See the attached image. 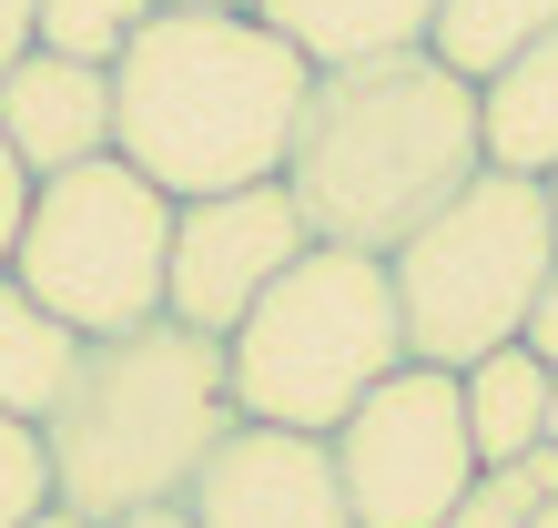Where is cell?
<instances>
[{"mask_svg": "<svg viewBox=\"0 0 558 528\" xmlns=\"http://www.w3.org/2000/svg\"><path fill=\"white\" fill-rule=\"evenodd\" d=\"M305 214H294L284 183H234V193H193L173 204V254H162V315L204 325V336H234L244 305L265 295L294 254H305Z\"/></svg>", "mask_w": 558, "mask_h": 528, "instance_id": "ba28073f", "label": "cell"}, {"mask_svg": "<svg viewBox=\"0 0 558 528\" xmlns=\"http://www.w3.org/2000/svg\"><path fill=\"white\" fill-rule=\"evenodd\" d=\"M397 367H407L397 275H386V254L355 244H305L223 336L234 407L254 427H305V437H336V417L366 407Z\"/></svg>", "mask_w": 558, "mask_h": 528, "instance_id": "277c9868", "label": "cell"}, {"mask_svg": "<svg viewBox=\"0 0 558 528\" xmlns=\"http://www.w3.org/2000/svg\"><path fill=\"white\" fill-rule=\"evenodd\" d=\"M518 346H529L538 367H558V264H548V285L529 295V325H518Z\"/></svg>", "mask_w": 558, "mask_h": 528, "instance_id": "d6986e66", "label": "cell"}, {"mask_svg": "<svg viewBox=\"0 0 558 528\" xmlns=\"http://www.w3.org/2000/svg\"><path fill=\"white\" fill-rule=\"evenodd\" d=\"M244 427L234 376H223V336L183 315L92 336L61 407L41 417L51 457V508L82 528H112L133 508H183V488L204 478V457Z\"/></svg>", "mask_w": 558, "mask_h": 528, "instance_id": "3957f363", "label": "cell"}, {"mask_svg": "<svg viewBox=\"0 0 558 528\" xmlns=\"http://www.w3.org/2000/svg\"><path fill=\"white\" fill-rule=\"evenodd\" d=\"M325 447H336L355 528H437L477 488V437H468L457 367H416V356L366 396V407H345Z\"/></svg>", "mask_w": 558, "mask_h": 528, "instance_id": "52a82bcc", "label": "cell"}, {"mask_svg": "<svg viewBox=\"0 0 558 528\" xmlns=\"http://www.w3.org/2000/svg\"><path fill=\"white\" fill-rule=\"evenodd\" d=\"M437 528H529V508L508 499V478H498V468H477V488H468V499H457Z\"/></svg>", "mask_w": 558, "mask_h": 528, "instance_id": "ac0fdd59", "label": "cell"}, {"mask_svg": "<svg viewBox=\"0 0 558 528\" xmlns=\"http://www.w3.org/2000/svg\"><path fill=\"white\" fill-rule=\"evenodd\" d=\"M457 396H468V437L477 468H508L548 437V367L529 346H487L477 367H457Z\"/></svg>", "mask_w": 558, "mask_h": 528, "instance_id": "5bb4252c", "label": "cell"}, {"mask_svg": "<svg viewBox=\"0 0 558 528\" xmlns=\"http://www.w3.org/2000/svg\"><path fill=\"white\" fill-rule=\"evenodd\" d=\"M162 254H173V193L143 183L122 153H102V163H72V173L31 183L11 275L61 325L122 336V325L162 315Z\"/></svg>", "mask_w": 558, "mask_h": 528, "instance_id": "8992f818", "label": "cell"}, {"mask_svg": "<svg viewBox=\"0 0 558 528\" xmlns=\"http://www.w3.org/2000/svg\"><path fill=\"white\" fill-rule=\"evenodd\" d=\"M529 528H558V499H538V508H529Z\"/></svg>", "mask_w": 558, "mask_h": 528, "instance_id": "484cf974", "label": "cell"}, {"mask_svg": "<svg viewBox=\"0 0 558 528\" xmlns=\"http://www.w3.org/2000/svg\"><path fill=\"white\" fill-rule=\"evenodd\" d=\"M0 143H11V163L31 183L72 173V163H102L112 153V72L31 41L0 72Z\"/></svg>", "mask_w": 558, "mask_h": 528, "instance_id": "30bf717a", "label": "cell"}, {"mask_svg": "<svg viewBox=\"0 0 558 528\" xmlns=\"http://www.w3.org/2000/svg\"><path fill=\"white\" fill-rule=\"evenodd\" d=\"M51 508V457H41V427L0 417V528H31Z\"/></svg>", "mask_w": 558, "mask_h": 528, "instance_id": "e0dca14e", "label": "cell"}, {"mask_svg": "<svg viewBox=\"0 0 558 528\" xmlns=\"http://www.w3.org/2000/svg\"><path fill=\"white\" fill-rule=\"evenodd\" d=\"M548 447H558V367H548Z\"/></svg>", "mask_w": 558, "mask_h": 528, "instance_id": "d4e9b609", "label": "cell"}, {"mask_svg": "<svg viewBox=\"0 0 558 528\" xmlns=\"http://www.w3.org/2000/svg\"><path fill=\"white\" fill-rule=\"evenodd\" d=\"M21 214H31V173L11 163V143H0V264H11V244H21Z\"/></svg>", "mask_w": 558, "mask_h": 528, "instance_id": "ffe728a7", "label": "cell"}, {"mask_svg": "<svg viewBox=\"0 0 558 528\" xmlns=\"http://www.w3.org/2000/svg\"><path fill=\"white\" fill-rule=\"evenodd\" d=\"M162 11H254V0H162Z\"/></svg>", "mask_w": 558, "mask_h": 528, "instance_id": "603a6c76", "label": "cell"}, {"mask_svg": "<svg viewBox=\"0 0 558 528\" xmlns=\"http://www.w3.org/2000/svg\"><path fill=\"white\" fill-rule=\"evenodd\" d=\"M31 51V0H0V72Z\"/></svg>", "mask_w": 558, "mask_h": 528, "instance_id": "44dd1931", "label": "cell"}, {"mask_svg": "<svg viewBox=\"0 0 558 528\" xmlns=\"http://www.w3.org/2000/svg\"><path fill=\"white\" fill-rule=\"evenodd\" d=\"M254 21L284 31L315 72L336 61H386V51H426L437 0H254Z\"/></svg>", "mask_w": 558, "mask_h": 528, "instance_id": "8fae6325", "label": "cell"}, {"mask_svg": "<svg viewBox=\"0 0 558 528\" xmlns=\"http://www.w3.org/2000/svg\"><path fill=\"white\" fill-rule=\"evenodd\" d=\"M31 528H82V518H72V508H41V518H31Z\"/></svg>", "mask_w": 558, "mask_h": 528, "instance_id": "cb8c5ba5", "label": "cell"}, {"mask_svg": "<svg viewBox=\"0 0 558 528\" xmlns=\"http://www.w3.org/2000/svg\"><path fill=\"white\" fill-rule=\"evenodd\" d=\"M548 264H558L548 183L508 173V163H477V173L386 254L397 305H407V356L416 367H477L487 346H518L529 295L548 285Z\"/></svg>", "mask_w": 558, "mask_h": 528, "instance_id": "5b68a950", "label": "cell"}, {"mask_svg": "<svg viewBox=\"0 0 558 528\" xmlns=\"http://www.w3.org/2000/svg\"><path fill=\"white\" fill-rule=\"evenodd\" d=\"M538 31H558V0H437L426 51H437L457 82H487V72H508Z\"/></svg>", "mask_w": 558, "mask_h": 528, "instance_id": "9a60e30c", "label": "cell"}, {"mask_svg": "<svg viewBox=\"0 0 558 528\" xmlns=\"http://www.w3.org/2000/svg\"><path fill=\"white\" fill-rule=\"evenodd\" d=\"M315 61L254 11H153L112 61V153L173 204L275 183Z\"/></svg>", "mask_w": 558, "mask_h": 528, "instance_id": "7a4b0ae2", "label": "cell"}, {"mask_svg": "<svg viewBox=\"0 0 558 528\" xmlns=\"http://www.w3.org/2000/svg\"><path fill=\"white\" fill-rule=\"evenodd\" d=\"M477 132H487V163H508V173L558 163V31H538L508 72L477 82Z\"/></svg>", "mask_w": 558, "mask_h": 528, "instance_id": "4fadbf2b", "label": "cell"}, {"mask_svg": "<svg viewBox=\"0 0 558 528\" xmlns=\"http://www.w3.org/2000/svg\"><path fill=\"white\" fill-rule=\"evenodd\" d=\"M82 325H61L41 295H31L11 264H0V417H21V427H41L61 407V386H72L82 367Z\"/></svg>", "mask_w": 558, "mask_h": 528, "instance_id": "7c38bea8", "label": "cell"}, {"mask_svg": "<svg viewBox=\"0 0 558 528\" xmlns=\"http://www.w3.org/2000/svg\"><path fill=\"white\" fill-rule=\"evenodd\" d=\"M477 163H487L477 82H457L437 51H386V61H336L305 82L275 183L294 193L315 244L397 254Z\"/></svg>", "mask_w": 558, "mask_h": 528, "instance_id": "6da1fadb", "label": "cell"}, {"mask_svg": "<svg viewBox=\"0 0 558 528\" xmlns=\"http://www.w3.org/2000/svg\"><path fill=\"white\" fill-rule=\"evenodd\" d=\"M112 528H193L183 508H133V518H112Z\"/></svg>", "mask_w": 558, "mask_h": 528, "instance_id": "7402d4cb", "label": "cell"}, {"mask_svg": "<svg viewBox=\"0 0 558 528\" xmlns=\"http://www.w3.org/2000/svg\"><path fill=\"white\" fill-rule=\"evenodd\" d=\"M183 518L193 528H355L336 447L305 427H254V417L204 457V478L183 488Z\"/></svg>", "mask_w": 558, "mask_h": 528, "instance_id": "9c48e42d", "label": "cell"}, {"mask_svg": "<svg viewBox=\"0 0 558 528\" xmlns=\"http://www.w3.org/2000/svg\"><path fill=\"white\" fill-rule=\"evenodd\" d=\"M538 183H548V214H558V163H548V173H538Z\"/></svg>", "mask_w": 558, "mask_h": 528, "instance_id": "4316f807", "label": "cell"}, {"mask_svg": "<svg viewBox=\"0 0 558 528\" xmlns=\"http://www.w3.org/2000/svg\"><path fill=\"white\" fill-rule=\"evenodd\" d=\"M162 11V0H31V41L41 51H72V61H122V41Z\"/></svg>", "mask_w": 558, "mask_h": 528, "instance_id": "2e32d148", "label": "cell"}]
</instances>
